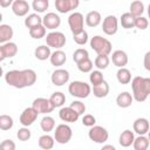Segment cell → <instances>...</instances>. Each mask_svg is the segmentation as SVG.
<instances>
[{"label":"cell","instance_id":"obj_4","mask_svg":"<svg viewBox=\"0 0 150 150\" xmlns=\"http://www.w3.org/2000/svg\"><path fill=\"white\" fill-rule=\"evenodd\" d=\"M68 91L74 97L86 98L91 93V88L88 83H86L83 81H73L68 87Z\"/></svg>","mask_w":150,"mask_h":150},{"label":"cell","instance_id":"obj_7","mask_svg":"<svg viewBox=\"0 0 150 150\" xmlns=\"http://www.w3.org/2000/svg\"><path fill=\"white\" fill-rule=\"evenodd\" d=\"M46 43L48 47L60 49L66 45V36L61 32H50L46 36Z\"/></svg>","mask_w":150,"mask_h":150},{"label":"cell","instance_id":"obj_42","mask_svg":"<svg viewBox=\"0 0 150 150\" xmlns=\"http://www.w3.org/2000/svg\"><path fill=\"white\" fill-rule=\"evenodd\" d=\"M86 57H89V53H88V50L84 49V48H79V49H76V50L74 52V54H73V60H74L75 63H77L79 61H81V60H83V59H86Z\"/></svg>","mask_w":150,"mask_h":150},{"label":"cell","instance_id":"obj_54","mask_svg":"<svg viewBox=\"0 0 150 150\" xmlns=\"http://www.w3.org/2000/svg\"><path fill=\"white\" fill-rule=\"evenodd\" d=\"M84 1H88V0H84Z\"/></svg>","mask_w":150,"mask_h":150},{"label":"cell","instance_id":"obj_23","mask_svg":"<svg viewBox=\"0 0 150 150\" xmlns=\"http://www.w3.org/2000/svg\"><path fill=\"white\" fill-rule=\"evenodd\" d=\"M134 138H135L134 132H132L131 130H128V129H127V130L122 131V134L120 135V138H118L120 145L123 146V148H128V146H130V145L132 144Z\"/></svg>","mask_w":150,"mask_h":150},{"label":"cell","instance_id":"obj_2","mask_svg":"<svg viewBox=\"0 0 150 150\" xmlns=\"http://www.w3.org/2000/svg\"><path fill=\"white\" fill-rule=\"evenodd\" d=\"M132 98L137 102H144L150 94V79L136 76L131 81Z\"/></svg>","mask_w":150,"mask_h":150},{"label":"cell","instance_id":"obj_36","mask_svg":"<svg viewBox=\"0 0 150 150\" xmlns=\"http://www.w3.org/2000/svg\"><path fill=\"white\" fill-rule=\"evenodd\" d=\"M109 62H110V60H109L108 55H97L96 59H95V61H94L95 67H96L98 70L105 69V68L109 66Z\"/></svg>","mask_w":150,"mask_h":150},{"label":"cell","instance_id":"obj_8","mask_svg":"<svg viewBox=\"0 0 150 150\" xmlns=\"http://www.w3.org/2000/svg\"><path fill=\"white\" fill-rule=\"evenodd\" d=\"M68 25H69V28H70L73 34L82 32L83 30V25H84L83 15L81 13H79V12L71 13L69 15V18H68Z\"/></svg>","mask_w":150,"mask_h":150},{"label":"cell","instance_id":"obj_10","mask_svg":"<svg viewBox=\"0 0 150 150\" xmlns=\"http://www.w3.org/2000/svg\"><path fill=\"white\" fill-rule=\"evenodd\" d=\"M102 29L107 35H114L116 34L118 29V20L115 15H108L104 18L102 23Z\"/></svg>","mask_w":150,"mask_h":150},{"label":"cell","instance_id":"obj_48","mask_svg":"<svg viewBox=\"0 0 150 150\" xmlns=\"http://www.w3.org/2000/svg\"><path fill=\"white\" fill-rule=\"evenodd\" d=\"M13 1L14 0H0V6L2 8H7V7H9L13 4Z\"/></svg>","mask_w":150,"mask_h":150},{"label":"cell","instance_id":"obj_9","mask_svg":"<svg viewBox=\"0 0 150 150\" xmlns=\"http://www.w3.org/2000/svg\"><path fill=\"white\" fill-rule=\"evenodd\" d=\"M33 109L38 112V114H48L52 112L54 110V107L50 104L49 98H45V97H38L33 101Z\"/></svg>","mask_w":150,"mask_h":150},{"label":"cell","instance_id":"obj_50","mask_svg":"<svg viewBox=\"0 0 150 150\" xmlns=\"http://www.w3.org/2000/svg\"><path fill=\"white\" fill-rule=\"evenodd\" d=\"M5 59H6V56H5V53H4L2 46H0V62H1V61H4Z\"/></svg>","mask_w":150,"mask_h":150},{"label":"cell","instance_id":"obj_5","mask_svg":"<svg viewBox=\"0 0 150 150\" xmlns=\"http://www.w3.org/2000/svg\"><path fill=\"white\" fill-rule=\"evenodd\" d=\"M73 131L67 124H59L54 131V139L60 144H66L71 139Z\"/></svg>","mask_w":150,"mask_h":150},{"label":"cell","instance_id":"obj_31","mask_svg":"<svg viewBox=\"0 0 150 150\" xmlns=\"http://www.w3.org/2000/svg\"><path fill=\"white\" fill-rule=\"evenodd\" d=\"M134 21H135V16L131 15L129 12H128V13H123V14L121 15V19H120V22H121L122 27L125 28V29H131V28H134V27H135Z\"/></svg>","mask_w":150,"mask_h":150},{"label":"cell","instance_id":"obj_35","mask_svg":"<svg viewBox=\"0 0 150 150\" xmlns=\"http://www.w3.org/2000/svg\"><path fill=\"white\" fill-rule=\"evenodd\" d=\"M29 35L30 38L33 39H41V38H45L46 35V27L43 25H39V26H35V27H32L29 28Z\"/></svg>","mask_w":150,"mask_h":150},{"label":"cell","instance_id":"obj_51","mask_svg":"<svg viewBox=\"0 0 150 150\" xmlns=\"http://www.w3.org/2000/svg\"><path fill=\"white\" fill-rule=\"evenodd\" d=\"M105 149H111V150H115V146L114 145H103V150Z\"/></svg>","mask_w":150,"mask_h":150},{"label":"cell","instance_id":"obj_49","mask_svg":"<svg viewBox=\"0 0 150 150\" xmlns=\"http://www.w3.org/2000/svg\"><path fill=\"white\" fill-rule=\"evenodd\" d=\"M149 56H150V53L148 52V53L145 54V56H144V67H145V69H146V70H150V66H149V62H148Z\"/></svg>","mask_w":150,"mask_h":150},{"label":"cell","instance_id":"obj_22","mask_svg":"<svg viewBox=\"0 0 150 150\" xmlns=\"http://www.w3.org/2000/svg\"><path fill=\"white\" fill-rule=\"evenodd\" d=\"M101 14L97 11H90L87 15H86V23L88 27H96L101 23Z\"/></svg>","mask_w":150,"mask_h":150},{"label":"cell","instance_id":"obj_17","mask_svg":"<svg viewBox=\"0 0 150 150\" xmlns=\"http://www.w3.org/2000/svg\"><path fill=\"white\" fill-rule=\"evenodd\" d=\"M149 121L144 117H139L137 120H135L134 124H132V128H134V131L138 135H145L148 134L149 131Z\"/></svg>","mask_w":150,"mask_h":150},{"label":"cell","instance_id":"obj_40","mask_svg":"<svg viewBox=\"0 0 150 150\" xmlns=\"http://www.w3.org/2000/svg\"><path fill=\"white\" fill-rule=\"evenodd\" d=\"M134 25H135V27H136L137 29H139V30H144V29L148 28V26H149V21H148L146 18H144V16L141 15V16H136V18H135Z\"/></svg>","mask_w":150,"mask_h":150},{"label":"cell","instance_id":"obj_43","mask_svg":"<svg viewBox=\"0 0 150 150\" xmlns=\"http://www.w3.org/2000/svg\"><path fill=\"white\" fill-rule=\"evenodd\" d=\"M89 81L93 86H96V84H100L102 81H103V74L101 73V70H94L90 73L89 75Z\"/></svg>","mask_w":150,"mask_h":150},{"label":"cell","instance_id":"obj_38","mask_svg":"<svg viewBox=\"0 0 150 150\" xmlns=\"http://www.w3.org/2000/svg\"><path fill=\"white\" fill-rule=\"evenodd\" d=\"M13 118L9 115H0V129L1 130H9L13 128Z\"/></svg>","mask_w":150,"mask_h":150},{"label":"cell","instance_id":"obj_26","mask_svg":"<svg viewBox=\"0 0 150 150\" xmlns=\"http://www.w3.org/2000/svg\"><path fill=\"white\" fill-rule=\"evenodd\" d=\"M50 54H52L50 53V47H48V46H39L34 50L35 57L38 60H40V61H45V60L49 59Z\"/></svg>","mask_w":150,"mask_h":150},{"label":"cell","instance_id":"obj_28","mask_svg":"<svg viewBox=\"0 0 150 150\" xmlns=\"http://www.w3.org/2000/svg\"><path fill=\"white\" fill-rule=\"evenodd\" d=\"M132 146L135 150H146L149 148V138L144 135H139L138 137L134 138Z\"/></svg>","mask_w":150,"mask_h":150},{"label":"cell","instance_id":"obj_33","mask_svg":"<svg viewBox=\"0 0 150 150\" xmlns=\"http://www.w3.org/2000/svg\"><path fill=\"white\" fill-rule=\"evenodd\" d=\"M54 142H55L54 138L52 136H49L48 134H46V135L40 136V138H39V146L41 149L49 150V149H52L54 146Z\"/></svg>","mask_w":150,"mask_h":150},{"label":"cell","instance_id":"obj_19","mask_svg":"<svg viewBox=\"0 0 150 150\" xmlns=\"http://www.w3.org/2000/svg\"><path fill=\"white\" fill-rule=\"evenodd\" d=\"M49 60H50V63L55 67H60L62 64H64V62L67 61V56H66V53L60 50V49H56L54 53L50 54L49 56Z\"/></svg>","mask_w":150,"mask_h":150},{"label":"cell","instance_id":"obj_44","mask_svg":"<svg viewBox=\"0 0 150 150\" xmlns=\"http://www.w3.org/2000/svg\"><path fill=\"white\" fill-rule=\"evenodd\" d=\"M32 134H30V130L28 129V127H23L21 129L18 130L16 132V137L19 138V141H22V142H26L30 138Z\"/></svg>","mask_w":150,"mask_h":150},{"label":"cell","instance_id":"obj_29","mask_svg":"<svg viewBox=\"0 0 150 150\" xmlns=\"http://www.w3.org/2000/svg\"><path fill=\"white\" fill-rule=\"evenodd\" d=\"M39 25H42V18H40L39 14H36V13L28 14L27 18L25 19V26L27 28H32V27H35Z\"/></svg>","mask_w":150,"mask_h":150},{"label":"cell","instance_id":"obj_24","mask_svg":"<svg viewBox=\"0 0 150 150\" xmlns=\"http://www.w3.org/2000/svg\"><path fill=\"white\" fill-rule=\"evenodd\" d=\"M13 28L9 25H0V43L8 42L13 38Z\"/></svg>","mask_w":150,"mask_h":150},{"label":"cell","instance_id":"obj_27","mask_svg":"<svg viewBox=\"0 0 150 150\" xmlns=\"http://www.w3.org/2000/svg\"><path fill=\"white\" fill-rule=\"evenodd\" d=\"M116 77H117V81L121 83V84H128L130 83L131 81V73L129 69L122 67L117 70V74H116Z\"/></svg>","mask_w":150,"mask_h":150},{"label":"cell","instance_id":"obj_52","mask_svg":"<svg viewBox=\"0 0 150 150\" xmlns=\"http://www.w3.org/2000/svg\"><path fill=\"white\" fill-rule=\"evenodd\" d=\"M2 74H4V70H2V67L0 66V77L2 76Z\"/></svg>","mask_w":150,"mask_h":150},{"label":"cell","instance_id":"obj_45","mask_svg":"<svg viewBox=\"0 0 150 150\" xmlns=\"http://www.w3.org/2000/svg\"><path fill=\"white\" fill-rule=\"evenodd\" d=\"M69 107H70L73 110H75L79 115H82V114L86 111V105H84V103H82L81 101H73Z\"/></svg>","mask_w":150,"mask_h":150},{"label":"cell","instance_id":"obj_41","mask_svg":"<svg viewBox=\"0 0 150 150\" xmlns=\"http://www.w3.org/2000/svg\"><path fill=\"white\" fill-rule=\"evenodd\" d=\"M73 39H74V41H75L77 45H80V46L86 45V43H87V41H88V33L83 29V30H82V32H80V33L73 34Z\"/></svg>","mask_w":150,"mask_h":150},{"label":"cell","instance_id":"obj_6","mask_svg":"<svg viewBox=\"0 0 150 150\" xmlns=\"http://www.w3.org/2000/svg\"><path fill=\"white\" fill-rule=\"evenodd\" d=\"M88 136L95 143H104V142L108 141L109 134H108V130L105 128H103L101 125H95L94 124L93 127H90Z\"/></svg>","mask_w":150,"mask_h":150},{"label":"cell","instance_id":"obj_11","mask_svg":"<svg viewBox=\"0 0 150 150\" xmlns=\"http://www.w3.org/2000/svg\"><path fill=\"white\" fill-rule=\"evenodd\" d=\"M80 5V0H55V8L60 13H68L76 9Z\"/></svg>","mask_w":150,"mask_h":150},{"label":"cell","instance_id":"obj_34","mask_svg":"<svg viewBox=\"0 0 150 150\" xmlns=\"http://www.w3.org/2000/svg\"><path fill=\"white\" fill-rule=\"evenodd\" d=\"M40 127H41L42 131L48 134L49 131H52L55 128V121L50 116H45V117H42V120L40 122Z\"/></svg>","mask_w":150,"mask_h":150},{"label":"cell","instance_id":"obj_15","mask_svg":"<svg viewBox=\"0 0 150 150\" xmlns=\"http://www.w3.org/2000/svg\"><path fill=\"white\" fill-rule=\"evenodd\" d=\"M59 116H60V118L63 122H68V123H74L80 117V115L75 110H73L70 107H63V108H61L60 111H59Z\"/></svg>","mask_w":150,"mask_h":150},{"label":"cell","instance_id":"obj_47","mask_svg":"<svg viewBox=\"0 0 150 150\" xmlns=\"http://www.w3.org/2000/svg\"><path fill=\"white\" fill-rule=\"evenodd\" d=\"M1 150H15V143L12 139H5L0 144Z\"/></svg>","mask_w":150,"mask_h":150},{"label":"cell","instance_id":"obj_32","mask_svg":"<svg viewBox=\"0 0 150 150\" xmlns=\"http://www.w3.org/2000/svg\"><path fill=\"white\" fill-rule=\"evenodd\" d=\"M2 49H4V53H5L6 59H7V57L11 59V57L15 56L16 53H18V46H16V43L11 42V41L5 42V43L2 45Z\"/></svg>","mask_w":150,"mask_h":150},{"label":"cell","instance_id":"obj_14","mask_svg":"<svg viewBox=\"0 0 150 150\" xmlns=\"http://www.w3.org/2000/svg\"><path fill=\"white\" fill-rule=\"evenodd\" d=\"M42 25L47 28V29H55L61 25V19L56 13H47L43 18H42Z\"/></svg>","mask_w":150,"mask_h":150},{"label":"cell","instance_id":"obj_46","mask_svg":"<svg viewBox=\"0 0 150 150\" xmlns=\"http://www.w3.org/2000/svg\"><path fill=\"white\" fill-rule=\"evenodd\" d=\"M82 123H83V125H86V127H93V125L96 123V118H95L93 115L87 114V115H84V116L82 117Z\"/></svg>","mask_w":150,"mask_h":150},{"label":"cell","instance_id":"obj_39","mask_svg":"<svg viewBox=\"0 0 150 150\" xmlns=\"http://www.w3.org/2000/svg\"><path fill=\"white\" fill-rule=\"evenodd\" d=\"M76 64H77L79 70L82 71V73H89L93 69V62H91V60L89 57H86V59L79 61Z\"/></svg>","mask_w":150,"mask_h":150},{"label":"cell","instance_id":"obj_37","mask_svg":"<svg viewBox=\"0 0 150 150\" xmlns=\"http://www.w3.org/2000/svg\"><path fill=\"white\" fill-rule=\"evenodd\" d=\"M49 1L48 0H33L32 7L38 13H43L46 9H48Z\"/></svg>","mask_w":150,"mask_h":150},{"label":"cell","instance_id":"obj_16","mask_svg":"<svg viewBox=\"0 0 150 150\" xmlns=\"http://www.w3.org/2000/svg\"><path fill=\"white\" fill-rule=\"evenodd\" d=\"M29 5L26 0H14L12 4V11L16 16H25L28 14Z\"/></svg>","mask_w":150,"mask_h":150},{"label":"cell","instance_id":"obj_20","mask_svg":"<svg viewBox=\"0 0 150 150\" xmlns=\"http://www.w3.org/2000/svg\"><path fill=\"white\" fill-rule=\"evenodd\" d=\"M93 94L95 97L97 98H102V97H105L108 94H109V84L103 80L100 84H96V86H93Z\"/></svg>","mask_w":150,"mask_h":150},{"label":"cell","instance_id":"obj_13","mask_svg":"<svg viewBox=\"0 0 150 150\" xmlns=\"http://www.w3.org/2000/svg\"><path fill=\"white\" fill-rule=\"evenodd\" d=\"M50 80L54 86H63L69 81V73L66 69H56L53 71Z\"/></svg>","mask_w":150,"mask_h":150},{"label":"cell","instance_id":"obj_3","mask_svg":"<svg viewBox=\"0 0 150 150\" xmlns=\"http://www.w3.org/2000/svg\"><path fill=\"white\" fill-rule=\"evenodd\" d=\"M90 47L97 55H109L111 53V42L100 35H95L90 40Z\"/></svg>","mask_w":150,"mask_h":150},{"label":"cell","instance_id":"obj_12","mask_svg":"<svg viewBox=\"0 0 150 150\" xmlns=\"http://www.w3.org/2000/svg\"><path fill=\"white\" fill-rule=\"evenodd\" d=\"M38 115H39V114L33 109V107L26 108V109L21 112V115H20V123H21L23 127H29V125H32V124L36 121Z\"/></svg>","mask_w":150,"mask_h":150},{"label":"cell","instance_id":"obj_21","mask_svg":"<svg viewBox=\"0 0 150 150\" xmlns=\"http://www.w3.org/2000/svg\"><path fill=\"white\" fill-rule=\"evenodd\" d=\"M132 95L128 91H123L121 94H118V96L116 97V103L120 108H128L132 104Z\"/></svg>","mask_w":150,"mask_h":150},{"label":"cell","instance_id":"obj_1","mask_svg":"<svg viewBox=\"0 0 150 150\" xmlns=\"http://www.w3.org/2000/svg\"><path fill=\"white\" fill-rule=\"evenodd\" d=\"M5 81L7 84L22 89L26 87H30L36 82V73L33 69H23V70H9L5 75Z\"/></svg>","mask_w":150,"mask_h":150},{"label":"cell","instance_id":"obj_30","mask_svg":"<svg viewBox=\"0 0 150 150\" xmlns=\"http://www.w3.org/2000/svg\"><path fill=\"white\" fill-rule=\"evenodd\" d=\"M144 12V4L141 1V0H135L130 4V14L134 15L135 18L136 16H141Z\"/></svg>","mask_w":150,"mask_h":150},{"label":"cell","instance_id":"obj_53","mask_svg":"<svg viewBox=\"0 0 150 150\" xmlns=\"http://www.w3.org/2000/svg\"><path fill=\"white\" fill-rule=\"evenodd\" d=\"M1 20H2V14L0 13V22H1Z\"/></svg>","mask_w":150,"mask_h":150},{"label":"cell","instance_id":"obj_18","mask_svg":"<svg viewBox=\"0 0 150 150\" xmlns=\"http://www.w3.org/2000/svg\"><path fill=\"white\" fill-rule=\"evenodd\" d=\"M111 61L116 67L122 68V67L127 66V63H128V55L123 50H120V49L115 50L111 55Z\"/></svg>","mask_w":150,"mask_h":150},{"label":"cell","instance_id":"obj_25","mask_svg":"<svg viewBox=\"0 0 150 150\" xmlns=\"http://www.w3.org/2000/svg\"><path fill=\"white\" fill-rule=\"evenodd\" d=\"M49 102L54 107V109L55 108H59V107H62L64 104V102H66V96L61 91H55L49 97Z\"/></svg>","mask_w":150,"mask_h":150}]
</instances>
